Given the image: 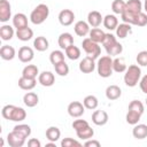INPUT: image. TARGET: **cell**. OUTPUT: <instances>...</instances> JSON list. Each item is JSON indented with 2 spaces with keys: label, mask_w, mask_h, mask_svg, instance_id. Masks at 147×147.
Masks as SVG:
<instances>
[{
  "label": "cell",
  "mask_w": 147,
  "mask_h": 147,
  "mask_svg": "<svg viewBox=\"0 0 147 147\" xmlns=\"http://www.w3.org/2000/svg\"><path fill=\"white\" fill-rule=\"evenodd\" d=\"M61 146H62V147H74V146L80 147L82 144H80L79 141L72 139V138H64V139H62V141H61Z\"/></svg>",
  "instance_id": "47"
},
{
  "label": "cell",
  "mask_w": 147,
  "mask_h": 147,
  "mask_svg": "<svg viewBox=\"0 0 147 147\" xmlns=\"http://www.w3.org/2000/svg\"><path fill=\"white\" fill-rule=\"evenodd\" d=\"M49 15V8L45 3H39L30 14V21L34 25L42 24Z\"/></svg>",
  "instance_id": "3"
},
{
  "label": "cell",
  "mask_w": 147,
  "mask_h": 147,
  "mask_svg": "<svg viewBox=\"0 0 147 147\" xmlns=\"http://www.w3.org/2000/svg\"><path fill=\"white\" fill-rule=\"evenodd\" d=\"M141 77V69L138 64H131L125 70L124 74V83L129 87H134L140 82Z\"/></svg>",
  "instance_id": "2"
},
{
  "label": "cell",
  "mask_w": 147,
  "mask_h": 147,
  "mask_svg": "<svg viewBox=\"0 0 147 147\" xmlns=\"http://www.w3.org/2000/svg\"><path fill=\"white\" fill-rule=\"evenodd\" d=\"M90 39H92L93 41H95V42H102L103 41V38H105V32L101 30V29H99V28H93L92 30H90Z\"/></svg>",
  "instance_id": "32"
},
{
  "label": "cell",
  "mask_w": 147,
  "mask_h": 147,
  "mask_svg": "<svg viewBox=\"0 0 147 147\" xmlns=\"http://www.w3.org/2000/svg\"><path fill=\"white\" fill-rule=\"evenodd\" d=\"M127 110H132V111H136V113H139V114H144L145 111V107L142 105L141 101H138V100H132L129 105V108Z\"/></svg>",
  "instance_id": "42"
},
{
  "label": "cell",
  "mask_w": 147,
  "mask_h": 147,
  "mask_svg": "<svg viewBox=\"0 0 147 147\" xmlns=\"http://www.w3.org/2000/svg\"><path fill=\"white\" fill-rule=\"evenodd\" d=\"M122 95V90L117 85H109L106 88V96L108 100H117Z\"/></svg>",
  "instance_id": "19"
},
{
  "label": "cell",
  "mask_w": 147,
  "mask_h": 147,
  "mask_svg": "<svg viewBox=\"0 0 147 147\" xmlns=\"http://www.w3.org/2000/svg\"><path fill=\"white\" fill-rule=\"evenodd\" d=\"M28 146H29V147H40V146H41V142H40L38 139L32 138V139H30V140L28 141Z\"/></svg>",
  "instance_id": "51"
},
{
  "label": "cell",
  "mask_w": 147,
  "mask_h": 147,
  "mask_svg": "<svg viewBox=\"0 0 147 147\" xmlns=\"http://www.w3.org/2000/svg\"><path fill=\"white\" fill-rule=\"evenodd\" d=\"M76 134L79 139L82 140H88V139H92L93 136H94V130L88 125L87 127L83 129V130H79V131H76Z\"/></svg>",
  "instance_id": "34"
},
{
  "label": "cell",
  "mask_w": 147,
  "mask_h": 147,
  "mask_svg": "<svg viewBox=\"0 0 147 147\" xmlns=\"http://www.w3.org/2000/svg\"><path fill=\"white\" fill-rule=\"evenodd\" d=\"M75 33L79 37H85L86 34L90 33V24L85 21H78L76 22L75 26H74Z\"/></svg>",
  "instance_id": "16"
},
{
  "label": "cell",
  "mask_w": 147,
  "mask_h": 147,
  "mask_svg": "<svg viewBox=\"0 0 147 147\" xmlns=\"http://www.w3.org/2000/svg\"><path fill=\"white\" fill-rule=\"evenodd\" d=\"M133 25H137V26H145L147 25V14L146 13H138L137 16H136V21H134V24Z\"/></svg>",
  "instance_id": "45"
},
{
  "label": "cell",
  "mask_w": 147,
  "mask_h": 147,
  "mask_svg": "<svg viewBox=\"0 0 147 147\" xmlns=\"http://www.w3.org/2000/svg\"><path fill=\"white\" fill-rule=\"evenodd\" d=\"M61 137V131L59 127L56 126H49L47 130H46V138L48 141H57Z\"/></svg>",
  "instance_id": "29"
},
{
  "label": "cell",
  "mask_w": 147,
  "mask_h": 147,
  "mask_svg": "<svg viewBox=\"0 0 147 147\" xmlns=\"http://www.w3.org/2000/svg\"><path fill=\"white\" fill-rule=\"evenodd\" d=\"M79 70L83 72V74H91L94 71L96 64L94 62V59L90 57V56H86L84 57L80 62H79Z\"/></svg>",
  "instance_id": "11"
},
{
  "label": "cell",
  "mask_w": 147,
  "mask_h": 147,
  "mask_svg": "<svg viewBox=\"0 0 147 147\" xmlns=\"http://www.w3.org/2000/svg\"><path fill=\"white\" fill-rule=\"evenodd\" d=\"M106 52H107V55H109V56H116V55H119L123 52V46H122V44H119L117 41L113 46L106 48Z\"/></svg>",
  "instance_id": "40"
},
{
  "label": "cell",
  "mask_w": 147,
  "mask_h": 147,
  "mask_svg": "<svg viewBox=\"0 0 147 147\" xmlns=\"http://www.w3.org/2000/svg\"><path fill=\"white\" fill-rule=\"evenodd\" d=\"M33 47L34 49H37L38 52H45L48 49L49 47V42L46 39V37L44 36H39L33 40Z\"/></svg>",
  "instance_id": "20"
},
{
  "label": "cell",
  "mask_w": 147,
  "mask_h": 147,
  "mask_svg": "<svg viewBox=\"0 0 147 147\" xmlns=\"http://www.w3.org/2000/svg\"><path fill=\"white\" fill-rule=\"evenodd\" d=\"M140 117H141V114L136 113V111H132V110H127L126 116H125V119H126V122H127L129 124L136 125V124H138V122L140 121Z\"/></svg>",
  "instance_id": "39"
},
{
  "label": "cell",
  "mask_w": 147,
  "mask_h": 147,
  "mask_svg": "<svg viewBox=\"0 0 147 147\" xmlns=\"http://www.w3.org/2000/svg\"><path fill=\"white\" fill-rule=\"evenodd\" d=\"M83 105H84V107H85L86 109L94 110V109H96L98 106H99V100H98V98L94 96V95H87V96L84 98Z\"/></svg>",
  "instance_id": "30"
},
{
  "label": "cell",
  "mask_w": 147,
  "mask_h": 147,
  "mask_svg": "<svg viewBox=\"0 0 147 147\" xmlns=\"http://www.w3.org/2000/svg\"><path fill=\"white\" fill-rule=\"evenodd\" d=\"M87 126H88V122L85 121V119H75L72 122V129H75V131L83 130Z\"/></svg>",
  "instance_id": "48"
},
{
  "label": "cell",
  "mask_w": 147,
  "mask_h": 147,
  "mask_svg": "<svg viewBox=\"0 0 147 147\" xmlns=\"http://www.w3.org/2000/svg\"><path fill=\"white\" fill-rule=\"evenodd\" d=\"M131 32V24L129 23H122V24H118L117 28H116V36L119 38V39H124L126 38V36Z\"/></svg>",
  "instance_id": "28"
},
{
  "label": "cell",
  "mask_w": 147,
  "mask_h": 147,
  "mask_svg": "<svg viewBox=\"0 0 147 147\" xmlns=\"http://www.w3.org/2000/svg\"><path fill=\"white\" fill-rule=\"evenodd\" d=\"M38 82L42 86L49 87L55 83V76H54V74L52 71H42L38 76Z\"/></svg>",
  "instance_id": "12"
},
{
  "label": "cell",
  "mask_w": 147,
  "mask_h": 147,
  "mask_svg": "<svg viewBox=\"0 0 147 147\" xmlns=\"http://www.w3.org/2000/svg\"><path fill=\"white\" fill-rule=\"evenodd\" d=\"M96 70L100 77L108 78L113 75V59L109 55L101 56L96 63Z\"/></svg>",
  "instance_id": "4"
},
{
  "label": "cell",
  "mask_w": 147,
  "mask_h": 147,
  "mask_svg": "<svg viewBox=\"0 0 147 147\" xmlns=\"http://www.w3.org/2000/svg\"><path fill=\"white\" fill-rule=\"evenodd\" d=\"M125 9H126V2L125 1H123V0H114L113 1V3H111V10L115 14L121 15Z\"/></svg>",
  "instance_id": "37"
},
{
  "label": "cell",
  "mask_w": 147,
  "mask_h": 147,
  "mask_svg": "<svg viewBox=\"0 0 147 147\" xmlns=\"http://www.w3.org/2000/svg\"><path fill=\"white\" fill-rule=\"evenodd\" d=\"M84 146L86 147H100V142L98 140H93V139H88L85 141Z\"/></svg>",
  "instance_id": "50"
},
{
  "label": "cell",
  "mask_w": 147,
  "mask_h": 147,
  "mask_svg": "<svg viewBox=\"0 0 147 147\" xmlns=\"http://www.w3.org/2000/svg\"><path fill=\"white\" fill-rule=\"evenodd\" d=\"M14 130L17 131V132H20V133H22L26 138H29L30 134H31V127L28 124H17V125L14 126Z\"/></svg>",
  "instance_id": "43"
},
{
  "label": "cell",
  "mask_w": 147,
  "mask_h": 147,
  "mask_svg": "<svg viewBox=\"0 0 147 147\" xmlns=\"http://www.w3.org/2000/svg\"><path fill=\"white\" fill-rule=\"evenodd\" d=\"M108 119H109V116L105 110H94V113L92 114V122L98 126H102L107 124Z\"/></svg>",
  "instance_id": "13"
},
{
  "label": "cell",
  "mask_w": 147,
  "mask_h": 147,
  "mask_svg": "<svg viewBox=\"0 0 147 147\" xmlns=\"http://www.w3.org/2000/svg\"><path fill=\"white\" fill-rule=\"evenodd\" d=\"M54 68H55V72H56L59 76L64 77V76H67V75L69 74V65L65 63V61H62V62L55 64Z\"/></svg>",
  "instance_id": "41"
},
{
  "label": "cell",
  "mask_w": 147,
  "mask_h": 147,
  "mask_svg": "<svg viewBox=\"0 0 147 147\" xmlns=\"http://www.w3.org/2000/svg\"><path fill=\"white\" fill-rule=\"evenodd\" d=\"M36 85H37V80H36V79L26 78V77H23V76L18 79V86H20V88H22V90L30 91V90L34 88Z\"/></svg>",
  "instance_id": "23"
},
{
  "label": "cell",
  "mask_w": 147,
  "mask_h": 147,
  "mask_svg": "<svg viewBox=\"0 0 147 147\" xmlns=\"http://www.w3.org/2000/svg\"><path fill=\"white\" fill-rule=\"evenodd\" d=\"M1 115L5 119L13 122H22L26 117V111L21 107H16L14 105H6L1 110Z\"/></svg>",
  "instance_id": "1"
},
{
  "label": "cell",
  "mask_w": 147,
  "mask_h": 147,
  "mask_svg": "<svg viewBox=\"0 0 147 147\" xmlns=\"http://www.w3.org/2000/svg\"><path fill=\"white\" fill-rule=\"evenodd\" d=\"M16 55V51L13 46H9V45H3L1 48H0V56L2 60L5 61H11Z\"/></svg>",
  "instance_id": "18"
},
{
  "label": "cell",
  "mask_w": 147,
  "mask_h": 147,
  "mask_svg": "<svg viewBox=\"0 0 147 147\" xmlns=\"http://www.w3.org/2000/svg\"><path fill=\"white\" fill-rule=\"evenodd\" d=\"M102 22H103V17L101 16V14L98 10H92V11L88 13V15H87V23L90 24V26L98 28Z\"/></svg>",
  "instance_id": "14"
},
{
  "label": "cell",
  "mask_w": 147,
  "mask_h": 147,
  "mask_svg": "<svg viewBox=\"0 0 147 147\" xmlns=\"http://www.w3.org/2000/svg\"><path fill=\"white\" fill-rule=\"evenodd\" d=\"M139 86H140V90L141 92H144L145 94H147V75H145L140 82H139Z\"/></svg>",
  "instance_id": "49"
},
{
  "label": "cell",
  "mask_w": 147,
  "mask_h": 147,
  "mask_svg": "<svg viewBox=\"0 0 147 147\" xmlns=\"http://www.w3.org/2000/svg\"><path fill=\"white\" fill-rule=\"evenodd\" d=\"M145 101H146V106H147V98H146V100H145Z\"/></svg>",
  "instance_id": "53"
},
{
  "label": "cell",
  "mask_w": 147,
  "mask_h": 147,
  "mask_svg": "<svg viewBox=\"0 0 147 147\" xmlns=\"http://www.w3.org/2000/svg\"><path fill=\"white\" fill-rule=\"evenodd\" d=\"M138 13H133V11H130L127 9H125L122 14H121V18L124 23H129V24H134V21H136V16H137Z\"/></svg>",
  "instance_id": "38"
},
{
  "label": "cell",
  "mask_w": 147,
  "mask_h": 147,
  "mask_svg": "<svg viewBox=\"0 0 147 147\" xmlns=\"http://www.w3.org/2000/svg\"><path fill=\"white\" fill-rule=\"evenodd\" d=\"M49 61H51V63L53 65H55V64L64 61V53L62 51H57V49L56 51H53L49 54Z\"/></svg>",
  "instance_id": "36"
},
{
  "label": "cell",
  "mask_w": 147,
  "mask_h": 147,
  "mask_svg": "<svg viewBox=\"0 0 147 147\" xmlns=\"http://www.w3.org/2000/svg\"><path fill=\"white\" fill-rule=\"evenodd\" d=\"M13 25L14 28H16V30L22 29V28H26L28 26V17L25 14L23 13H17L13 16Z\"/></svg>",
  "instance_id": "15"
},
{
  "label": "cell",
  "mask_w": 147,
  "mask_h": 147,
  "mask_svg": "<svg viewBox=\"0 0 147 147\" xmlns=\"http://www.w3.org/2000/svg\"><path fill=\"white\" fill-rule=\"evenodd\" d=\"M23 102L29 108L36 107L38 105V102H39V96L36 93H33V92H28L23 96Z\"/></svg>",
  "instance_id": "21"
},
{
  "label": "cell",
  "mask_w": 147,
  "mask_h": 147,
  "mask_svg": "<svg viewBox=\"0 0 147 147\" xmlns=\"http://www.w3.org/2000/svg\"><path fill=\"white\" fill-rule=\"evenodd\" d=\"M11 17V6L7 0H0V21L6 23Z\"/></svg>",
  "instance_id": "10"
},
{
  "label": "cell",
  "mask_w": 147,
  "mask_h": 147,
  "mask_svg": "<svg viewBox=\"0 0 147 147\" xmlns=\"http://www.w3.org/2000/svg\"><path fill=\"white\" fill-rule=\"evenodd\" d=\"M75 20V14L70 9H62L59 13V22L63 26H69L74 23Z\"/></svg>",
  "instance_id": "8"
},
{
  "label": "cell",
  "mask_w": 147,
  "mask_h": 147,
  "mask_svg": "<svg viewBox=\"0 0 147 147\" xmlns=\"http://www.w3.org/2000/svg\"><path fill=\"white\" fill-rule=\"evenodd\" d=\"M116 42H117V40H116V37H115L114 34H111V33H106V34H105V38H103V41H102L101 44L103 45V47H105V49H106V48L113 46V45L116 44Z\"/></svg>",
  "instance_id": "44"
},
{
  "label": "cell",
  "mask_w": 147,
  "mask_h": 147,
  "mask_svg": "<svg viewBox=\"0 0 147 147\" xmlns=\"http://www.w3.org/2000/svg\"><path fill=\"white\" fill-rule=\"evenodd\" d=\"M22 76L26 77V78H32L36 79L37 76H39V70L38 67L34 64H28L26 67H24L23 71H22Z\"/></svg>",
  "instance_id": "25"
},
{
  "label": "cell",
  "mask_w": 147,
  "mask_h": 147,
  "mask_svg": "<svg viewBox=\"0 0 147 147\" xmlns=\"http://www.w3.org/2000/svg\"><path fill=\"white\" fill-rule=\"evenodd\" d=\"M137 63L138 65H141V67H147V51H141L138 53L137 57Z\"/></svg>",
  "instance_id": "46"
},
{
  "label": "cell",
  "mask_w": 147,
  "mask_h": 147,
  "mask_svg": "<svg viewBox=\"0 0 147 147\" xmlns=\"http://www.w3.org/2000/svg\"><path fill=\"white\" fill-rule=\"evenodd\" d=\"M16 37L21 40V41H28L33 37V31L32 29H30L29 26L26 28H22L16 30Z\"/></svg>",
  "instance_id": "26"
},
{
  "label": "cell",
  "mask_w": 147,
  "mask_h": 147,
  "mask_svg": "<svg viewBox=\"0 0 147 147\" xmlns=\"http://www.w3.org/2000/svg\"><path fill=\"white\" fill-rule=\"evenodd\" d=\"M14 28L8 25V24H3L0 28V37L3 41H8L14 37Z\"/></svg>",
  "instance_id": "27"
},
{
  "label": "cell",
  "mask_w": 147,
  "mask_h": 147,
  "mask_svg": "<svg viewBox=\"0 0 147 147\" xmlns=\"http://www.w3.org/2000/svg\"><path fill=\"white\" fill-rule=\"evenodd\" d=\"M127 69L126 63L124 61V59L122 57H116L113 60V70L115 72H125V70Z\"/></svg>",
  "instance_id": "33"
},
{
  "label": "cell",
  "mask_w": 147,
  "mask_h": 147,
  "mask_svg": "<svg viewBox=\"0 0 147 147\" xmlns=\"http://www.w3.org/2000/svg\"><path fill=\"white\" fill-rule=\"evenodd\" d=\"M132 134L136 139H139V140L147 138V125L146 124H136L132 130Z\"/></svg>",
  "instance_id": "22"
},
{
  "label": "cell",
  "mask_w": 147,
  "mask_h": 147,
  "mask_svg": "<svg viewBox=\"0 0 147 147\" xmlns=\"http://www.w3.org/2000/svg\"><path fill=\"white\" fill-rule=\"evenodd\" d=\"M64 52H65V56H67L68 59L72 60V61L78 60V59L80 57V49H79L77 46H75L74 44H72L71 46H69L68 48H65Z\"/></svg>",
  "instance_id": "31"
},
{
  "label": "cell",
  "mask_w": 147,
  "mask_h": 147,
  "mask_svg": "<svg viewBox=\"0 0 147 147\" xmlns=\"http://www.w3.org/2000/svg\"><path fill=\"white\" fill-rule=\"evenodd\" d=\"M102 23H103V26L106 29L111 31V30H116V28L118 25V20H117V17L115 15L108 14V15H106L103 17V22Z\"/></svg>",
  "instance_id": "24"
},
{
  "label": "cell",
  "mask_w": 147,
  "mask_h": 147,
  "mask_svg": "<svg viewBox=\"0 0 147 147\" xmlns=\"http://www.w3.org/2000/svg\"><path fill=\"white\" fill-rule=\"evenodd\" d=\"M68 114L74 117V118H78L80 116H83L84 111H85V107L82 102L79 101H72L68 105Z\"/></svg>",
  "instance_id": "7"
},
{
  "label": "cell",
  "mask_w": 147,
  "mask_h": 147,
  "mask_svg": "<svg viewBox=\"0 0 147 147\" xmlns=\"http://www.w3.org/2000/svg\"><path fill=\"white\" fill-rule=\"evenodd\" d=\"M57 42H59L60 48L65 49V48H68L69 46H71V45L74 44V37H72V34L69 33V32H63V33H61V34L59 36Z\"/></svg>",
  "instance_id": "17"
},
{
  "label": "cell",
  "mask_w": 147,
  "mask_h": 147,
  "mask_svg": "<svg viewBox=\"0 0 147 147\" xmlns=\"http://www.w3.org/2000/svg\"><path fill=\"white\" fill-rule=\"evenodd\" d=\"M18 60L23 63H29L33 60L34 57V52L31 47H28V46H22L20 49H18Z\"/></svg>",
  "instance_id": "9"
},
{
  "label": "cell",
  "mask_w": 147,
  "mask_h": 147,
  "mask_svg": "<svg viewBox=\"0 0 147 147\" xmlns=\"http://www.w3.org/2000/svg\"><path fill=\"white\" fill-rule=\"evenodd\" d=\"M126 9L133 13H141L142 11V3L140 0H129L126 2Z\"/></svg>",
  "instance_id": "35"
},
{
  "label": "cell",
  "mask_w": 147,
  "mask_h": 147,
  "mask_svg": "<svg viewBox=\"0 0 147 147\" xmlns=\"http://www.w3.org/2000/svg\"><path fill=\"white\" fill-rule=\"evenodd\" d=\"M26 137H24L22 133L13 130L11 132L8 133L7 136V142L10 147H22L25 144Z\"/></svg>",
  "instance_id": "6"
},
{
  "label": "cell",
  "mask_w": 147,
  "mask_h": 147,
  "mask_svg": "<svg viewBox=\"0 0 147 147\" xmlns=\"http://www.w3.org/2000/svg\"><path fill=\"white\" fill-rule=\"evenodd\" d=\"M82 46H83V49L85 51V53L87 54V56H90L94 60L98 59L101 54V47L99 46V44L93 41L90 38H85L82 42Z\"/></svg>",
  "instance_id": "5"
},
{
  "label": "cell",
  "mask_w": 147,
  "mask_h": 147,
  "mask_svg": "<svg viewBox=\"0 0 147 147\" xmlns=\"http://www.w3.org/2000/svg\"><path fill=\"white\" fill-rule=\"evenodd\" d=\"M144 9H145V11H146V14H147V0H145V3H144Z\"/></svg>",
  "instance_id": "52"
}]
</instances>
